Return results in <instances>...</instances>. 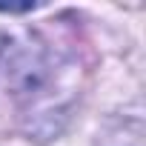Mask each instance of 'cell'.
I'll use <instances>...</instances> for the list:
<instances>
[]
</instances>
